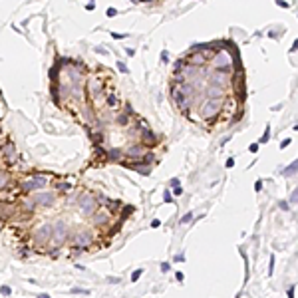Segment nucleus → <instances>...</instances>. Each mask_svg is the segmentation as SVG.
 <instances>
[{"instance_id":"nucleus-1","label":"nucleus","mask_w":298,"mask_h":298,"mask_svg":"<svg viewBox=\"0 0 298 298\" xmlns=\"http://www.w3.org/2000/svg\"><path fill=\"white\" fill-rule=\"evenodd\" d=\"M221 106H223V99H205L199 107L201 117L207 121H215L217 115L221 113Z\"/></svg>"},{"instance_id":"nucleus-2","label":"nucleus","mask_w":298,"mask_h":298,"mask_svg":"<svg viewBox=\"0 0 298 298\" xmlns=\"http://www.w3.org/2000/svg\"><path fill=\"white\" fill-rule=\"evenodd\" d=\"M211 66L217 70V72L230 74V70H233V56H230V52H229V50H221V52H217L215 56L211 58Z\"/></svg>"},{"instance_id":"nucleus-3","label":"nucleus","mask_w":298,"mask_h":298,"mask_svg":"<svg viewBox=\"0 0 298 298\" xmlns=\"http://www.w3.org/2000/svg\"><path fill=\"white\" fill-rule=\"evenodd\" d=\"M50 233H52V241H54V245H56L54 249H60V246L68 241V226H66L64 221H56V223L50 226Z\"/></svg>"},{"instance_id":"nucleus-4","label":"nucleus","mask_w":298,"mask_h":298,"mask_svg":"<svg viewBox=\"0 0 298 298\" xmlns=\"http://www.w3.org/2000/svg\"><path fill=\"white\" fill-rule=\"evenodd\" d=\"M171 98H173L175 107L187 117L189 115V107H191V102H189V99L185 98V94L179 90V86H171Z\"/></svg>"},{"instance_id":"nucleus-5","label":"nucleus","mask_w":298,"mask_h":298,"mask_svg":"<svg viewBox=\"0 0 298 298\" xmlns=\"http://www.w3.org/2000/svg\"><path fill=\"white\" fill-rule=\"evenodd\" d=\"M98 211V203H95V197L90 193H82L79 195V213L83 217H94V213Z\"/></svg>"},{"instance_id":"nucleus-6","label":"nucleus","mask_w":298,"mask_h":298,"mask_svg":"<svg viewBox=\"0 0 298 298\" xmlns=\"http://www.w3.org/2000/svg\"><path fill=\"white\" fill-rule=\"evenodd\" d=\"M230 86L234 90V98L238 102H245V72H234V75L230 78Z\"/></svg>"},{"instance_id":"nucleus-7","label":"nucleus","mask_w":298,"mask_h":298,"mask_svg":"<svg viewBox=\"0 0 298 298\" xmlns=\"http://www.w3.org/2000/svg\"><path fill=\"white\" fill-rule=\"evenodd\" d=\"M91 242H94V238H91V234L87 233V230H78V233L72 237V245L74 249H82V250H87L91 246Z\"/></svg>"},{"instance_id":"nucleus-8","label":"nucleus","mask_w":298,"mask_h":298,"mask_svg":"<svg viewBox=\"0 0 298 298\" xmlns=\"http://www.w3.org/2000/svg\"><path fill=\"white\" fill-rule=\"evenodd\" d=\"M207 78H209V86H217V87H221V90H225V87L230 83V74H226V72H217V70H213Z\"/></svg>"},{"instance_id":"nucleus-9","label":"nucleus","mask_w":298,"mask_h":298,"mask_svg":"<svg viewBox=\"0 0 298 298\" xmlns=\"http://www.w3.org/2000/svg\"><path fill=\"white\" fill-rule=\"evenodd\" d=\"M46 183H48V177H46V175H36V177L24 181L22 185H20V191H22V193H30V191H34V189L46 187Z\"/></svg>"},{"instance_id":"nucleus-10","label":"nucleus","mask_w":298,"mask_h":298,"mask_svg":"<svg viewBox=\"0 0 298 298\" xmlns=\"http://www.w3.org/2000/svg\"><path fill=\"white\" fill-rule=\"evenodd\" d=\"M34 241L38 245H46L52 241V233H50V225H42L34 230Z\"/></svg>"},{"instance_id":"nucleus-11","label":"nucleus","mask_w":298,"mask_h":298,"mask_svg":"<svg viewBox=\"0 0 298 298\" xmlns=\"http://www.w3.org/2000/svg\"><path fill=\"white\" fill-rule=\"evenodd\" d=\"M32 201H34V205H40V207H50L56 201V195L54 193H38Z\"/></svg>"},{"instance_id":"nucleus-12","label":"nucleus","mask_w":298,"mask_h":298,"mask_svg":"<svg viewBox=\"0 0 298 298\" xmlns=\"http://www.w3.org/2000/svg\"><path fill=\"white\" fill-rule=\"evenodd\" d=\"M16 215L14 205H10L8 201H0V221H8Z\"/></svg>"},{"instance_id":"nucleus-13","label":"nucleus","mask_w":298,"mask_h":298,"mask_svg":"<svg viewBox=\"0 0 298 298\" xmlns=\"http://www.w3.org/2000/svg\"><path fill=\"white\" fill-rule=\"evenodd\" d=\"M91 219H94V223L98 225V226H106V225H110L111 217L107 215V213L103 211V209H98V211L94 213V217H91Z\"/></svg>"},{"instance_id":"nucleus-14","label":"nucleus","mask_w":298,"mask_h":298,"mask_svg":"<svg viewBox=\"0 0 298 298\" xmlns=\"http://www.w3.org/2000/svg\"><path fill=\"white\" fill-rule=\"evenodd\" d=\"M207 99H225V90H221V87L217 86H207Z\"/></svg>"},{"instance_id":"nucleus-15","label":"nucleus","mask_w":298,"mask_h":298,"mask_svg":"<svg viewBox=\"0 0 298 298\" xmlns=\"http://www.w3.org/2000/svg\"><path fill=\"white\" fill-rule=\"evenodd\" d=\"M125 153H127L129 157H133V159H139V157H143L147 151H145V147H143L141 143H137V145H129Z\"/></svg>"},{"instance_id":"nucleus-16","label":"nucleus","mask_w":298,"mask_h":298,"mask_svg":"<svg viewBox=\"0 0 298 298\" xmlns=\"http://www.w3.org/2000/svg\"><path fill=\"white\" fill-rule=\"evenodd\" d=\"M106 103H107V107H110V110H117V107H119V98H117V94L113 90H110L107 91V95H106Z\"/></svg>"},{"instance_id":"nucleus-17","label":"nucleus","mask_w":298,"mask_h":298,"mask_svg":"<svg viewBox=\"0 0 298 298\" xmlns=\"http://www.w3.org/2000/svg\"><path fill=\"white\" fill-rule=\"evenodd\" d=\"M106 163H115V161H121V153H119V149H110L106 153Z\"/></svg>"},{"instance_id":"nucleus-18","label":"nucleus","mask_w":298,"mask_h":298,"mask_svg":"<svg viewBox=\"0 0 298 298\" xmlns=\"http://www.w3.org/2000/svg\"><path fill=\"white\" fill-rule=\"evenodd\" d=\"M14 153H16L14 143H12V141H6V143L2 145V155H4V157H12Z\"/></svg>"},{"instance_id":"nucleus-19","label":"nucleus","mask_w":298,"mask_h":298,"mask_svg":"<svg viewBox=\"0 0 298 298\" xmlns=\"http://www.w3.org/2000/svg\"><path fill=\"white\" fill-rule=\"evenodd\" d=\"M8 185H10V175L6 171H0V191H4Z\"/></svg>"},{"instance_id":"nucleus-20","label":"nucleus","mask_w":298,"mask_h":298,"mask_svg":"<svg viewBox=\"0 0 298 298\" xmlns=\"http://www.w3.org/2000/svg\"><path fill=\"white\" fill-rule=\"evenodd\" d=\"M294 173H296V161H292L288 167H284L282 175H284V177H290V175H294Z\"/></svg>"},{"instance_id":"nucleus-21","label":"nucleus","mask_w":298,"mask_h":298,"mask_svg":"<svg viewBox=\"0 0 298 298\" xmlns=\"http://www.w3.org/2000/svg\"><path fill=\"white\" fill-rule=\"evenodd\" d=\"M133 209H135V207H131V205H125V207H123V211H121V219H119L121 223H123V221L127 219V217L131 215V213H133Z\"/></svg>"},{"instance_id":"nucleus-22","label":"nucleus","mask_w":298,"mask_h":298,"mask_svg":"<svg viewBox=\"0 0 298 298\" xmlns=\"http://www.w3.org/2000/svg\"><path fill=\"white\" fill-rule=\"evenodd\" d=\"M129 119H131V117H129L127 113H121V115L117 117V123H119V125H127V123H129Z\"/></svg>"},{"instance_id":"nucleus-23","label":"nucleus","mask_w":298,"mask_h":298,"mask_svg":"<svg viewBox=\"0 0 298 298\" xmlns=\"http://www.w3.org/2000/svg\"><path fill=\"white\" fill-rule=\"evenodd\" d=\"M56 189H58V191H70V183H68V181L56 183Z\"/></svg>"},{"instance_id":"nucleus-24","label":"nucleus","mask_w":298,"mask_h":298,"mask_svg":"<svg viewBox=\"0 0 298 298\" xmlns=\"http://www.w3.org/2000/svg\"><path fill=\"white\" fill-rule=\"evenodd\" d=\"M141 274H143V270H141V268H137V270L131 274V282H137V280L141 278Z\"/></svg>"},{"instance_id":"nucleus-25","label":"nucleus","mask_w":298,"mask_h":298,"mask_svg":"<svg viewBox=\"0 0 298 298\" xmlns=\"http://www.w3.org/2000/svg\"><path fill=\"white\" fill-rule=\"evenodd\" d=\"M268 137H270V127H266V129H264V135L261 137V141H258V143H266V141H268Z\"/></svg>"},{"instance_id":"nucleus-26","label":"nucleus","mask_w":298,"mask_h":298,"mask_svg":"<svg viewBox=\"0 0 298 298\" xmlns=\"http://www.w3.org/2000/svg\"><path fill=\"white\" fill-rule=\"evenodd\" d=\"M191 219H193V213H185V215L181 217V221H179V223H181V225H185V223H189Z\"/></svg>"},{"instance_id":"nucleus-27","label":"nucleus","mask_w":298,"mask_h":298,"mask_svg":"<svg viewBox=\"0 0 298 298\" xmlns=\"http://www.w3.org/2000/svg\"><path fill=\"white\" fill-rule=\"evenodd\" d=\"M117 70H119L121 74H127V72H129V68L123 64V62H117Z\"/></svg>"},{"instance_id":"nucleus-28","label":"nucleus","mask_w":298,"mask_h":298,"mask_svg":"<svg viewBox=\"0 0 298 298\" xmlns=\"http://www.w3.org/2000/svg\"><path fill=\"white\" fill-rule=\"evenodd\" d=\"M173 201V197H171V191H165V195H163V203H171Z\"/></svg>"},{"instance_id":"nucleus-29","label":"nucleus","mask_w":298,"mask_h":298,"mask_svg":"<svg viewBox=\"0 0 298 298\" xmlns=\"http://www.w3.org/2000/svg\"><path fill=\"white\" fill-rule=\"evenodd\" d=\"M10 286H2V288H0V294H2V296H8V294H10Z\"/></svg>"},{"instance_id":"nucleus-30","label":"nucleus","mask_w":298,"mask_h":298,"mask_svg":"<svg viewBox=\"0 0 298 298\" xmlns=\"http://www.w3.org/2000/svg\"><path fill=\"white\" fill-rule=\"evenodd\" d=\"M278 207L282 209V211H288V209H290V205H288L286 201H280V203H278Z\"/></svg>"},{"instance_id":"nucleus-31","label":"nucleus","mask_w":298,"mask_h":298,"mask_svg":"<svg viewBox=\"0 0 298 298\" xmlns=\"http://www.w3.org/2000/svg\"><path fill=\"white\" fill-rule=\"evenodd\" d=\"M106 14H107V16H115V14H117V10H115L113 6H110V8L106 10Z\"/></svg>"},{"instance_id":"nucleus-32","label":"nucleus","mask_w":298,"mask_h":298,"mask_svg":"<svg viewBox=\"0 0 298 298\" xmlns=\"http://www.w3.org/2000/svg\"><path fill=\"white\" fill-rule=\"evenodd\" d=\"M127 34H117V32H111V38L113 40H121V38H125Z\"/></svg>"},{"instance_id":"nucleus-33","label":"nucleus","mask_w":298,"mask_h":298,"mask_svg":"<svg viewBox=\"0 0 298 298\" xmlns=\"http://www.w3.org/2000/svg\"><path fill=\"white\" fill-rule=\"evenodd\" d=\"M274 270V257H270V264H268V274H272Z\"/></svg>"},{"instance_id":"nucleus-34","label":"nucleus","mask_w":298,"mask_h":298,"mask_svg":"<svg viewBox=\"0 0 298 298\" xmlns=\"http://www.w3.org/2000/svg\"><path fill=\"white\" fill-rule=\"evenodd\" d=\"M151 226H153V229H159V226H161V221H159V219H153V221H151Z\"/></svg>"},{"instance_id":"nucleus-35","label":"nucleus","mask_w":298,"mask_h":298,"mask_svg":"<svg viewBox=\"0 0 298 298\" xmlns=\"http://www.w3.org/2000/svg\"><path fill=\"white\" fill-rule=\"evenodd\" d=\"M254 191H257V193L262 191V181H257V183H254Z\"/></svg>"},{"instance_id":"nucleus-36","label":"nucleus","mask_w":298,"mask_h":298,"mask_svg":"<svg viewBox=\"0 0 298 298\" xmlns=\"http://www.w3.org/2000/svg\"><path fill=\"white\" fill-rule=\"evenodd\" d=\"M181 193H183V189H181V185H179V187H175V189H173V195H175V197H179V195H181Z\"/></svg>"},{"instance_id":"nucleus-37","label":"nucleus","mask_w":298,"mask_h":298,"mask_svg":"<svg viewBox=\"0 0 298 298\" xmlns=\"http://www.w3.org/2000/svg\"><path fill=\"white\" fill-rule=\"evenodd\" d=\"M169 268H171L169 262H163V264H161V270H163V272H169Z\"/></svg>"},{"instance_id":"nucleus-38","label":"nucleus","mask_w":298,"mask_h":298,"mask_svg":"<svg viewBox=\"0 0 298 298\" xmlns=\"http://www.w3.org/2000/svg\"><path fill=\"white\" fill-rule=\"evenodd\" d=\"M125 54H127L129 58H131V56H135V48H127V50H125Z\"/></svg>"},{"instance_id":"nucleus-39","label":"nucleus","mask_w":298,"mask_h":298,"mask_svg":"<svg viewBox=\"0 0 298 298\" xmlns=\"http://www.w3.org/2000/svg\"><path fill=\"white\" fill-rule=\"evenodd\" d=\"M173 261L175 262H183V261H185V257H183V254H177V257H173Z\"/></svg>"},{"instance_id":"nucleus-40","label":"nucleus","mask_w":298,"mask_h":298,"mask_svg":"<svg viewBox=\"0 0 298 298\" xmlns=\"http://www.w3.org/2000/svg\"><path fill=\"white\" fill-rule=\"evenodd\" d=\"M250 151H253V153H257V151H258V143H253V145H250V147H249Z\"/></svg>"},{"instance_id":"nucleus-41","label":"nucleus","mask_w":298,"mask_h":298,"mask_svg":"<svg viewBox=\"0 0 298 298\" xmlns=\"http://www.w3.org/2000/svg\"><path fill=\"white\" fill-rule=\"evenodd\" d=\"M161 60H163V62H169V54L163 52V54H161Z\"/></svg>"},{"instance_id":"nucleus-42","label":"nucleus","mask_w":298,"mask_h":298,"mask_svg":"<svg viewBox=\"0 0 298 298\" xmlns=\"http://www.w3.org/2000/svg\"><path fill=\"white\" fill-rule=\"evenodd\" d=\"M288 298H294V286L288 288Z\"/></svg>"},{"instance_id":"nucleus-43","label":"nucleus","mask_w":298,"mask_h":298,"mask_svg":"<svg viewBox=\"0 0 298 298\" xmlns=\"http://www.w3.org/2000/svg\"><path fill=\"white\" fill-rule=\"evenodd\" d=\"M278 6H280V8H288V2H284V0H278Z\"/></svg>"},{"instance_id":"nucleus-44","label":"nucleus","mask_w":298,"mask_h":298,"mask_svg":"<svg viewBox=\"0 0 298 298\" xmlns=\"http://www.w3.org/2000/svg\"><path fill=\"white\" fill-rule=\"evenodd\" d=\"M288 145H290V139H284V141H282V145H280V147L284 149V147H288Z\"/></svg>"},{"instance_id":"nucleus-45","label":"nucleus","mask_w":298,"mask_h":298,"mask_svg":"<svg viewBox=\"0 0 298 298\" xmlns=\"http://www.w3.org/2000/svg\"><path fill=\"white\" fill-rule=\"evenodd\" d=\"M171 187H179V179H171Z\"/></svg>"},{"instance_id":"nucleus-46","label":"nucleus","mask_w":298,"mask_h":298,"mask_svg":"<svg viewBox=\"0 0 298 298\" xmlns=\"http://www.w3.org/2000/svg\"><path fill=\"white\" fill-rule=\"evenodd\" d=\"M175 276H177V280H179V282H183V278H185V276H183V272H177Z\"/></svg>"},{"instance_id":"nucleus-47","label":"nucleus","mask_w":298,"mask_h":298,"mask_svg":"<svg viewBox=\"0 0 298 298\" xmlns=\"http://www.w3.org/2000/svg\"><path fill=\"white\" fill-rule=\"evenodd\" d=\"M234 165V159H226V167H233Z\"/></svg>"},{"instance_id":"nucleus-48","label":"nucleus","mask_w":298,"mask_h":298,"mask_svg":"<svg viewBox=\"0 0 298 298\" xmlns=\"http://www.w3.org/2000/svg\"><path fill=\"white\" fill-rule=\"evenodd\" d=\"M38 298H50L48 294H38Z\"/></svg>"},{"instance_id":"nucleus-49","label":"nucleus","mask_w":298,"mask_h":298,"mask_svg":"<svg viewBox=\"0 0 298 298\" xmlns=\"http://www.w3.org/2000/svg\"><path fill=\"white\" fill-rule=\"evenodd\" d=\"M4 229V221H0V230H2Z\"/></svg>"}]
</instances>
